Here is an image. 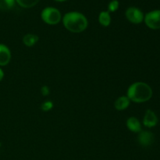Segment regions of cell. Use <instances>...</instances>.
Segmentation results:
<instances>
[{
    "label": "cell",
    "mask_w": 160,
    "mask_h": 160,
    "mask_svg": "<svg viewBox=\"0 0 160 160\" xmlns=\"http://www.w3.org/2000/svg\"><path fill=\"white\" fill-rule=\"evenodd\" d=\"M64 28L71 33L79 34L85 31L88 26V20L83 13L77 11L69 12L62 18Z\"/></svg>",
    "instance_id": "6da1fadb"
},
{
    "label": "cell",
    "mask_w": 160,
    "mask_h": 160,
    "mask_svg": "<svg viewBox=\"0 0 160 160\" xmlns=\"http://www.w3.org/2000/svg\"><path fill=\"white\" fill-rule=\"evenodd\" d=\"M127 96L130 101L136 103H142L148 102L152 96V89L145 82L133 83L128 87Z\"/></svg>",
    "instance_id": "7a4b0ae2"
},
{
    "label": "cell",
    "mask_w": 160,
    "mask_h": 160,
    "mask_svg": "<svg viewBox=\"0 0 160 160\" xmlns=\"http://www.w3.org/2000/svg\"><path fill=\"white\" fill-rule=\"evenodd\" d=\"M41 18L48 25H56L62 20L60 11L55 7H46L41 12Z\"/></svg>",
    "instance_id": "3957f363"
},
{
    "label": "cell",
    "mask_w": 160,
    "mask_h": 160,
    "mask_svg": "<svg viewBox=\"0 0 160 160\" xmlns=\"http://www.w3.org/2000/svg\"><path fill=\"white\" fill-rule=\"evenodd\" d=\"M145 24L152 30L160 29V10H153L145 16Z\"/></svg>",
    "instance_id": "277c9868"
},
{
    "label": "cell",
    "mask_w": 160,
    "mask_h": 160,
    "mask_svg": "<svg viewBox=\"0 0 160 160\" xmlns=\"http://www.w3.org/2000/svg\"><path fill=\"white\" fill-rule=\"evenodd\" d=\"M125 16L128 21L134 24H139L144 20L145 16L141 9L137 7H129L125 12Z\"/></svg>",
    "instance_id": "5b68a950"
},
{
    "label": "cell",
    "mask_w": 160,
    "mask_h": 160,
    "mask_svg": "<svg viewBox=\"0 0 160 160\" xmlns=\"http://www.w3.org/2000/svg\"><path fill=\"white\" fill-rule=\"evenodd\" d=\"M138 143L143 147L150 146L154 142V134L148 131H142L138 136Z\"/></svg>",
    "instance_id": "8992f818"
},
{
    "label": "cell",
    "mask_w": 160,
    "mask_h": 160,
    "mask_svg": "<svg viewBox=\"0 0 160 160\" xmlns=\"http://www.w3.org/2000/svg\"><path fill=\"white\" fill-rule=\"evenodd\" d=\"M158 117L155 112H153L151 109H148L145 112L143 118V124L144 126L148 128H154L157 125Z\"/></svg>",
    "instance_id": "52a82bcc"
},
{
    "label": "cell",
    "mask_w": 160,
    "mask_h": 160,
    "mask_svg": "<svg viewBox=\"0 0 160 160\" xmlns=\"http://www.w3.org/2000/svg\"><path fill=\"white\" fill-rule=\"evenodd\" d=\"M11 51L6 45L0 44V67H4L11 60Z\"/></svg>",
    "instance_id": "ba28073f"
},
{
    "label": "cell",
    "mask_w": 160,
    "mask_h": 160,
    "mask_svg": "<svg viewBox=\"0 0 160 160\" xmlns=\"http://www.w3.org/2000/svg\"><path fill=\"white\" fill-rule=\"evenodd\" d=\"M126 126L130 131L133 133H139L142 131V123L135 117H131L127 120Z\"/></svg>",
    "instance_id": "9c48e42d"
},
{
    "label": "cell",
    "mask_w": 160,
    "mask_h": 160,
    "mask_svg": "<svg viewBox=\"0 0 160 160\" xmlns=\"http://www.w3.org/2000/svg\"><path fill=\"white\" fill-rule=\"evenodd\" d=\"M131 104V101L127 95H122L117 98L114 102V107L117 111H123L128 109Z\"/></svg>",
    "instance_id": "30bf717a"
},
{
    "label": "cell",
    "mask_w": 160,
    "mask_h": 160,
    "mask_svg": "<svg viewBox=\"0 0 160 160\" xmlns=\"http://www.w3.org/2000/svg\"><path fill=\"white\" fill-rule=\"evenodd\" d=\"M23 43L27 47H33L38 42L39 37L34 34H27L23 37Z\"/></svg>",
    "instance_id": "8fae6325"
},
{
    "label": "cell",
    "mask_w": 160,
    "mask_h": 160,
    "mask_svg": "<svg viewBox=\"0 0 160 160\" xmlns=\"http://www.w3.org/2000/svg\"><path fill=\"white\" fill-rule=\"evenodd\" d=\"M110 12L108 11H102L98 15V22L104 28L109 27L111 23Z\"/></svg>",
    "instance_id": "7c38bea8"
},
{
    "label": "cell",
    "mask_w": 160,
    "mask_h": 160,
    "mask_svg": "<svg viewBox=\"0 0 160 160\" xmlns=\"http://www.w3.org/2000/svg\"><path fill=\"white\" fill-rule=\"evenodd\" d=\"M15 1L21 7L29 9V8H32L36 6L40 0H15Z\"/></svg>",
    "instance_id": "4fadbf2b"
},
{
    "label": "cell",
    "mask_w": 160,
    "mask_h": 160,
    "mask_svg": "<svg viewBox=\"0 0 160 160\" xmlns=\"http://www.w3.org/2000/svg\"><path fill=\"white\" fill-rule=\"evenodd\" d=\"M15 0H0V9L9 10L12 9L15 4Z\"/></svg>",
    "instance_id": "5bb4252c"
},
{
    "label": "cell",
    "mask_w": 160,
    "mask_h": 160,
    "mask_svg": "<svg viewBox=\"0 0 160 160\" xmlns=\"http://www.w3.org/2000/svg\"><path fill=\"white\" fill-rule=\"evenodd\" d=\"M53 106H54V104L52 101L50 100H46V101H44L41 104L40 109H42L43 112H49L50 110L53 109Z\"/></svg>",
    "instance_id": "9a60e30c"
},
{
    "label": "cell",
    "mask_w": 160,
    "mask_h": 160,
    "mask_svg": "<svg viewBox=\"0 0 160 160\" xmlns=\"http://www.w3.org/2000/svg\"><path fill=\"white\" fill-rule=\"evenodd\" d=\"M119 6H120V3H119V2L117 0H112L109 3V5H108V12H116L119 9Z\"/></svg>",
    "instance_id": "2e32d148"
},
{
    "label": "cell",
    "mask_w": 160,
    "mask_h": 160,
    "mask_svg": "<svg viewBox=\"0 0 160 160\" xmlns=\"http://www.w3.org/2000/svg\"><path fill=\"white\" fill-rule=\"evenodd\" d=\"M40 92L41 94H42V96H48V95H50V88L47 85H43L41 87V89H40Z\"/></svg>",
    "instance_id": "e0dca14e"
},
{
    "label": "cell",
    "mask_w": 160,
    "mask_h": 160,
    "mask_svg": "<svg viewBox=\"0 0 160 160\" xmlns=\"http://www.w3.org/2000/svg\"><path fill=\"white\" fill-rule=\"evenodd\" d=\"M3 78H4V71L2 69L0 68V81L3 79Z\"/></svg>",
    "instance_id": "ac0fdd59"
},
{
    "label": "cell",
    "mask_w": 160,
    "mask_h": 160,
    "mask_svg": "<svg viewBox=\"0 0 160 160\" xmlns=\"http://www.w3.org/2000/svg\"><path fill=\"white\" fill-rule=\"evenodd\" d=\"M55 1H57V2H64V1H67V0H55Z\"/></svg>",
    "instance_id": "d6986e66"
},
{
    "label": "cell",
    "mask_w": 160,
    "mask_h": 160,
    "mask_svg": "<svg viewBox=\"0 0 160 160\" xmlns=\"http://www.w3.org/2000/svg\"><path fill=\"white\" fill-rule=\"evenodd\" d=\"M1 147H2V144H1V142H0V149H1Z\"/></svg>",
    "instance_id": "ffe728a7"
}]
</instances>
